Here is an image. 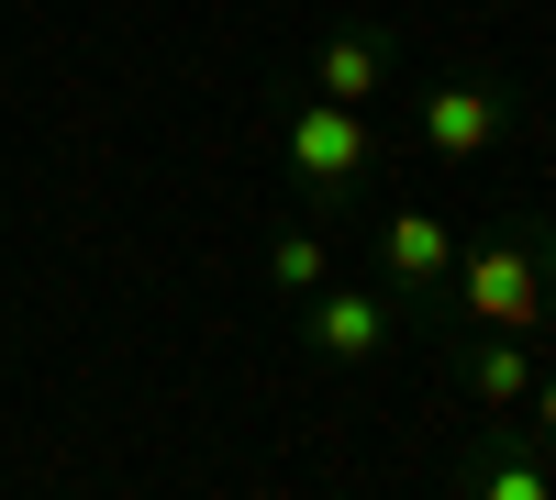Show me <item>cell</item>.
<instances>
[{"label": "cell", "mask_w": 556, "mask_h": 500, "mask_svg": "<svg viewBox=\"0 0 556 500\" xmlns=\"http://www.w3.org/2000/svg\"><path fill=\"white\" fill-rule=\"evenodd\" d=\"M523 434L556 457V334H545V368H534V389H523Z\"/></svg>", "instance_id": "10"}, {"label": "cell", "mask_w": 556, "mask_h": 500, "mask_svg": "<svg viewBox=\"0 0 556 500\" xmlns=\"http://www.w3.org/2000/svg\"><path fill=\"white\" fill-rule=\"evenodd\" d=\"M323 279H334V234H323L312 211H290V222L267 234V290H278V300H312Z\"/></svg>", "instance_id": "9"}, {"label": "cell", "mask_w": 556, "mask_h": 500, "mask_svg": "<svg viewBox=\"0 0 556 500\" xmlns=\"http://www.w3.org/2000/svg\"><path fill=\"white\" fill-rule=\"evenodd\" d=\"M456 489H468V500H556V457H545V445H513V434H490V445H468Z\"/></svg>", "instance_id": "8"}, {"label": "cell", "mask_w": 556, "mask_h": 500, "mask_svg": "<svg viewBox=\"0 0 556 500\" xmlns=\"http://www.w3.org/2000/svg\"><path fill=\"white\" fill-rule=\"evenodd\" d=\"M513 123H523V101H513L501 67H445V78H424V101H412V145L434 167H490L513 145Z\"/></svg>", "instance_id": "2"}, {"label": "cell", "mask_w": 556, "mask_h": 500, "mask_svg": "<svg viewBox=\"0 0 556 500\" xmlns=\"http://www.w3.org/2000/svg\"><path fill=\"white\" fill-rule=\"evenodd\" d=\"M390 67H401L390 23H334V34L312 44V89H323V101H356V112L390 89Z\"/></svg>", "instance_id": "7"}, {"label": "cell", "mask_w": 556, "mask_h": 500, "mask_svg": "<svg viewBox=\"0 0 556 500\" xmlns=\"http://www.w3.org/2000/svg\"><path fill=\"white\" fill-rule=\"evenodd\" d=\"M278 145H290V178H301L312 201H345L356 178L379 167V133H367V112H356V101H323V89H312L290 123H278Z\"/></svg>", "instance_id": "3"}, {"label": "cell", "mask_w": 556, "mask_h": 500, "mask_svg": "<svg viewBox=\"0 0 556 500\" xmlns=\"http://www.w3.org/2000/svg\"><path fill=\"white\" fill-rule=\"evenodd\" d=\"M445 267H456V222L424 211V201H390V211H379V279H390V300H401V311L434 300Z\"/></svg>", "instance_id": "5"}, {"label": "cell", "mask_w": 556, "mask_h": 500, "mask_svg": "<svg viewBox=\"0 0 556 500\" xmlns=\"http://www.w3.org/2000/svg\"><path fill=\"white\" fill-rule=\"evenodd\" d=\"M534 368H545V334H490V323H456V389H468L479 412H501V423H513V412H523V389H534Z\"/></svg>", "instance_id": "6"}, {"label": "cell", "mask_w": 556, "mask_h": 500, "mask_svg": "<svg viewBox=\"0 0 556 500\" xmlns=\"http://www.w3.org/2000/svg\"><path fill=\"white\" fill-rule=\"evenodd\" d=\"M445 300H456V323L545 334V323H556V211H501L479 245H456Z\"/></svg>", "instance_id": "1"}, {"label": "cell", "mask_w": 556, "mask_h": 500, "mask_svg": "<svg viewBox=\"0 0 556 500\" xmlns=\"http://www.w3.org/2000/svg\"><path fill=\"white\" fill-rule=\"evenodd\" d=\"M390 334H401V300H390V290H345V279H323V290L301 300V345L323 356V368H379Z\"/></svg>", "instance_id": "4"}]
</instances>
